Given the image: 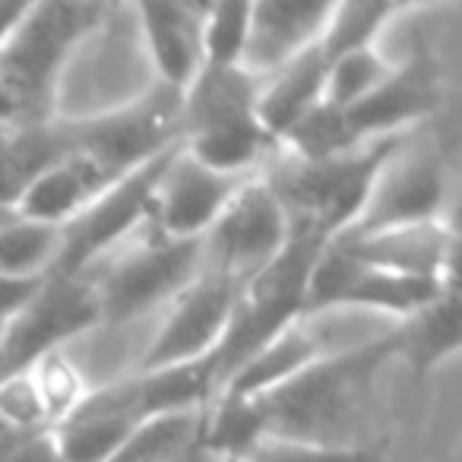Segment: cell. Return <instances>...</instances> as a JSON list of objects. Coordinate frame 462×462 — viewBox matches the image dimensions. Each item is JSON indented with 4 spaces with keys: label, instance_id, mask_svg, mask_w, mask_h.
Masks as SVG:
<instances>
[{
    "label": "cell",
    "instance_id": "1",
    "mask_svg": "<svg viewBox=\"0 0 462 462\" xmlns=\"http://www.w3.org/2000/svg\"><path fill=\"white\" fill-rule=\"evenodd\" d=\"M390 361H396L393 329L314 358L282 386L254 399L263 437L333 449H386L377 377Z\"/></svg>",
    "mask_w": 462,
    "mask_h": 462
},
{
    "label": "cell",
    "instance_id": "2",
    "mask_svg": "<svg viewBox=\"0 0 462 462\" xmlns=\"http://www.w3.org/2000/svg\"><path fill=\"white\" fill-rule=\"evenodd\" d=\"M409 136H380L323 162H301L279 146L257 174L282 209L289 231H314L333 241L352 228L377 171Z\"/></svg>",
    "mask_w": 462,
    "mask_h": 462
},
{
    "label": "cell",
    "instance_id": "3",
    "mask_svg": "<svg viewBox=\"0 0 462 462\" xmlns=\"http://www.w3.org/2000/svg\"><path fill=\"white\" fill-rule=\"evenodd\" d=\"M327 245L329 241L314 235V231H289V241L282 245V251L241 285L222 342L209 355L216 393L260 348L270 346L289 327L304 323L308 279Z\"/></svg>",
    "mask_w": 462,
    "mask_h": 462
},
{
    "label": "cell",
    "instance_id": "4",
    "mask_svg": "<svg viewBox=\"0 0 462 462\" xmlns=\"http://www.w3.org/2000/svg\"><path fill=\"white\" fill-rule=\"evenodd\" d=\"M105 16V4H26L20 23L0 45V83L14 96L20 121H51L67 58Z\"/></svg>",
    "mask_w": 462,
    "mask_h": 462
},
{
    "label": "cell",
    "instance_id": "5",
    "mask_svg": "<svg viewBox=\"0 0 462 462\" xmlns=\"http://www.w3.org/2000/svg\"><path fill=\"white\" fill-rule=\"evenodd\" d=\"M124 254L102 257L96 266V289L102 304V323H127L149 310L171 304L193 276L199 273L203 260V238L199 241H174L165 238L149 225L130 235Z\"/></svg>",
    "mask_w": 462,
    "mask_h": 462
},
{
    "label": "cell",
    "instance_id": "6",
    "mask_svg": "<svg viewBox=\"0 0 462 462\" xmlns=\"http://www.w3.org/2000/svg\"><path fill=\"white\" fill-rule=\"evenodd\" d=\"M67 152L89 159L108 180L180 146V92L152 86L124 108L92 117H60Z\"/></svg>",
    "mask_w": 462,
    "mask_h": 462
},
{
    "label": "cell",
    "instance_id": "7",
    "mask_svg": "<svg viewBox=\"0 0 462 462\" xmlns=\"http://www.w3.org/2000/svg\"><path fill=\"white\" fill-rule=\"evenodd\" d=\"M174 149L117 178L89 206H83L70 222L60 225V251L48 276H73V273L89 270L146 225L155 184H159Z\"/></svg>",
    "mask_w": 462,
    "mask_h": 462
},
{
    "label": "cell",
    "instance_id": "8",
    "mask_svg": "<svg viewBox=\"0 0 462 462\" xmlns=\"http://www.w3.org/2000/svg\"><path fill=\"white\" fill-rule=\"evenodd\" d=\"M102 323L96 273L83 270L73 276H45L26 308L0 329V352L10 377L23 374L39 358L60 352L67 339Z\"/></svg>",
    "mask_w": 462,
    "mask_h": 462
},
{
    "label": "cell",
    "instance_id": "9",
    "mask_svg": "<svg viewBox=\"0 0 462 462\" xmlns=\"http://www.w3.org/2000/svg\"><path fill=\"white\" fill-rule=\"evenodd\" d=\"M447 206V159L440 146H430L421 136H409L377 171L352 228L342 235L421 225L443 218Z\"/></svg>",
    "mask_w": 462,
    "mask_h": 462
},
{
    "label": "cell",
    "instance_id": "10",
    "mask_svg": "<svg viewBox=\"0 0 462 462\" xmlns=\"http://www.w3.org/2000/svg\"><path fill=\"white\" fill-rule=\"evenodd\" d=\"M285 241H289V222L260 174H254L235 193L218 222L203 235L199 266L241 289L282 251Z\"/></svg>",
    "mask_w": 462,
    "mask_h": 462
},
{
    "label": "cell",
    "instance_id": "11",
    "mask_svg": "<svg viewBox=\"0 0 462 462\" xmlns=\"http://www.w3.org/2000/svg\"><path fill=\"white\" fill-rule=\"evenodd\" d=\"M449 282H434V279L396 276V273L374 270L367 263H358L348 257L336 241H329L317 257L314 270L308 279V301H304V320L317 317L333 308H374L396 314L399 320L415 314L418 308L440 295Z\"/></svg>",
    "mask_w": 462,
    "mask_h": 462
},
{
    "label": "cell",
    "instance_id": "12",
    "mask_svg": "<svg viewBox=\"0 0 462 462\" xmlns=\"http://www.w3.org/2000/svg\"><path fill=\"white\" fill-rule=\"evenodd\" d=\"M443 102H447L443 67L434 48L418 39L415 51L402 64H393L383 83L342 115L358 143H371L380 136L411 134V127L430 121L443 108Z\"/></svg>",
    "mask_w": 462,
    "mask_h": 462
},
{
    "label": "cell",
    "instance_id": "13",
    "mask_svg": "<svg viewBox=\"0 0 462 462\" xmlns=\"http://www.w3.org/2000/svg\"><path fill=\"white\" fill-rule=\"evenodd\" d=\"M254 174H222L199 165L184 146L174 149L155 184L149 225L159 235L174 241H199L212 225L218 222L235 193L247 184Z\"/></svg>",
    "mask_w": 462,
    "mask_h": 462
},
{
    "label": "cell",
    "instance_id": "14",
    "mask_svg": "<svg viewBox=\"0 0 462 462\" xmlns=\"http://www.w3.org/2000/svg\"><path fill=\"white\" fill-rule=\"evenodd\" d=\"M235 295H238V285L199 266L193 282L171 301V314H168L165 327L146 348L136 371L187 365V361H199L216 352L225 327H228Z\"/></svg>",
    "mask_w": 462,
    "mask_h": 462
},
{
    "label": "cell",
    "instance_id": "15",
    "mask_svg": "<svg viewBox=\"0 0 462 462\" xmlns=\"http://www.w3.org/2000/svg\"><path fill=\"white\" fill-rule=\"evenodd\" d=\"M333 241L348 257L374 266V270L434 279V282L456 279V247H459V241H456V228L443 218L367 231V235H339Z\"/></svg>",
    "mask_w": 462,
    "mask_h": 462
},
{
    "label": "cell",
    "instance_id": "16",
    "mask_svg": "<svg viewBox=\"0 0 462 462\" xmlns=\"http://www.w3.org/2000/svg\"><path fill=\"white\" fill-rule=\"evenodd\" d=\"M143 421L146 415L140 409V390L136 377L130 374L86 393L70 415L51 430L64 462H108Z\"/></svg>",
    "mask_w": 462,
    "mask_h": 462
},
{
    "label": "cell",
    "instance_id": "17",
    "mask_svg": "<svg viewBox=\"0 0 462 462\" xmlns=\"http://www.w3.org/2000/svg\"><path fill=\"white\" fill-rule=\"evenodd\" d=\"M333 4L317 0H260L251 4V35H247L245 70L254 77L279 70L298 58L301 51L314 48L327 26Z\"/></svg>",
    "mask_w": 462,
    "mask_h": 462
},
{
    "label": "cell",
    "instance_id": "18",
    "mask_svg": "<svg viewBox=\"0 0 462 462\" xmlns=\"http://www.w3.org/2000/svg\"><path fill=\"white\" fill-rule=\"evenodd\" d=\"M136 16L159 86L184 92L203 67L206 4H140Z\"/></svg>",
    "mask_w": 462,
    "mask_h": 462
},
{
    "label": "cell",
    "instance_id": "19",
    "mask_svg": "<svg viewBox=\"0 0 462 462\" xmlns=\"http://www.w3.org/2000/svg\"><path fill=\"white\" fill-rule=\"evenodd\" d=\"M393 339H396V361L409 367L415 383H424L462 346L459 282L447 285L424 308L402 317L399 327L393 329Z\"/></svg>",
    "mask_w": 462,
    "mask_h": 462
},
{
    "label": "cell",
    "instance_id": "20",
    "mask_svg": "<svg viewBox=\"0 0 462 462\" xmlns=\"http://www.w3.org/2000/svg\"><path fill=\"white\" fill-rule=\"evenodd\" d=\"M323 86H327V58L317 45L291 58L279 70L260 77L257 115L266 134L282 143L289 130L323 102Z\"/></svg>",
    "mask_w": 462,
    "mask_h": 462
},
{
    "label": "cell",
    "instance_id": "21",
    "mask_svg": "<svg viewBox=\"0 0 462 462\" xmlns=\"http://www.w3.org/2000/svg\"><path fill=\"white\" fill-rule=\"evenodd\" d=\"M108 180L89 159L77 152H67L60 162H54L45 174L26 187L20 199H16V216L32 218V222L45 225H67L83 206H89L98 193L105 190Z\"/></svg>",
    "mask_w": 462,
    "mask_h": 462
},
{
    "label": "cell",
    "instance_id": "22",
    "mask_svg": "<svg viewBox=\"0 0 462 462\" xmlns=\"http://www.w3.org/2000/svg\"><path fill=\"white\" fill-rule=\"evenodd\" d=\"M323 348L310 329H304V323L289 327L282 336L263 346L251 361L231 374L228 383L216 393V396H235V399H257L263 393L282 386L285 380H291L298 371L310 365L314 358H320Z\"/></svg>",
    "mask_w": 462,
    "mask_h": 462
},
{
    "label": "cell",
    "instance_id": "23",
    "mask_svg": "<svg viewBox=\"0 0 462 462\" xmlns=\"http://www.w3.org/2000/svg\"><path fill=\"white\" fill-rule=\"evenodd\" d=\"M203 411H171L136 424L108 462H180L203 449Z\"/></svg>",
    "mask_w": 462,
    "mask_h": 462
},
{
    "label": "cell",
    "instance_id": "24",
    "mask_svg": "<svg viewBox=\"0 0 462 462\" xmlns=\"http://www.w3.org/2000/svg\"><path fill=\"white\" fill-rule=\"evenodd\" d=\"M402 10V4L393 0H352V4H333L327 16V26L317 42L320 54L329 60L342 58V54L361 51V48H374V39L380 29Z\"/></svg>",
    "mask_w": 462,
    "mask_h": 462
},
{
    "label": "cell",
    "instance_id": "25",
    "mask_svg": "<svg viewBox=\"0 0 462 462\" xmlns=\"http://www.w3.org/2000/svg\"><path fill=\"white\" fill-rule=\"evenodd\" d=\"M60 251V225L10 218L0 228V276L42 279L51 273Z\"/></svg>",
    "mask_w": 462,
    "mask_h": 462
},
{
    "label": "cell",
    "instance_id": "26",
    "mask_svg": "<svg viewBox=\"0 0 462 462\" xmlns=\"http://www.w3.org/2000/svg\"><path fill=\"white\" fill-rule=\"evenodd\" d=\"M279 146L301 162H323L352 152V149L365 146V143H358V136L352 134V127H348L346 115L339 108L320 102L304 121H298L289 130V136Z\"/></svg>",
    "mask_w": 462,
    "mask_h": 462
},
{
    "label": "cell",
    "instance_id": "27",
    "mask_svg": "<svg viewBox=\"0 0 462 462\" xmlns=\"http://www.w3.org/2000/svg\"><path fill=\"white\" fill-rule=\"evenodd\" d=\"M393 64L377 51V48H361V51L342 54V58L327 64V86H323V102L333 108L346 111L367 98L380 83Z\"/></svg>",
    "mask_w": 462,
    "mask_h": 462
},
{
    "label": "cell",
    "instance_id": "28",
    "mask_svg": "<svg viewBox=\"0 0 462 462\" xmlns=\"http://www.w3.org/2000/svg\"><path fill=\"white\" fill-rule=\"evenodd\" d=\"M251 35V4H206L203 67H241Z\"/></svg>",
    "mask_w": 462,
    "mask_h": 462
},
{
    "label": "cell",
    "instance_id": "29",
    "mask_svg": "<svg viewBox=\"0 0 462 462\" xmlns=\"http://www.w3.org/2000/svg\"><path fill=\"white\" fill-rule=\"evenodd\" d=\"M26 374L32 377V386H35V393H39V402H42V409H45L48 428L64 421V418L73 411V405L86 396V386H83L79 371L60 352H51V355H45V358H39Z\"/></svg>",
    "mask_w": 462,
    "mask_h": 462
},
{
    "label": "cell",
    "instance_id": "30",
    "mask_svg": "<svg viewBox=\"0 0 462 462\" xmlns=\"http://www.w3.org/2000/svg\"><path fill=\"white\" fill-rule=\"evenodd\" d=\"M238 462H393V459L386 456V449H333V447H310V443L263 437Z\"/></svg>",
    "mask_w": 462,
    "mask_h": 462
},
{
    "label": "cell",
    "instance_id": "31",
    "mask_svg": "<svg viewBox=\"0 0 462 462\" xmlns=\"http://www.w3.org/2000/svg\"><path fill=\"white\" fill-rule=\"evenodd\" d=\"M0 415L23 430L48 428L45 409H42L39 393H35L32 377L26 371L14 374V377H7L0 383Z\"/></svg>",
    "mask_w": 462,
    "mask_h": 462
},
{
    "label": "cell",
    "instance_id": "32",
    "mask_svg": "<svg viewBox=\"0 0 462 462\" xmlns=\"http://www.w3.org/2000/svg\"><path fill=\"white\" fill-rule=\"evenodd\" d=\"M0 462H64V456L54 440V430L39 428L16 437V443L0 456Z\"/></svg>",
    "mask_w": 462,
    "mask_h": 462
},
{
    "label": "cell",
    "instance_id": "33",
    "mask_svg": "<svg viewBox=\"0 0 462 462\" xmlns=\"http://www.w3.org/2000/svg\"><path fill=\"white\" fill-rule=\"evenodd\" d=\"M45 279V276H42ZM42 279H14V276H0V329L7 327L26 301L35 295V289L42 285Z\"/></svg>",
    "mask_w": 462,
    "mask_h": 462
},
{
    "label": "cell",
    "instance_id": "34",
    "mask_svg": "<svg viewBox=\"0 0 462 462\" xmlns=\"http://www.w3.org/2000/svg\"><path fill=\"white\" fill-rule=\"evenodd\" d=\"M26 4H0V45L7 42V35L14 32V26L20 23Z\"/></svg>",
    "mask_w": 462,
    "mask_h": 462
},
{
    "label": "cell",
    "instance_id": "35",
    "mask_svg": "<svg viewBox=\"0 0 462 462\" xmlns=\"http://www.w3.org/2000/svg\"><path fill=\"white\" fill-rule=\"evenodd\" d=\"M14 121H20V111H16V102L7 92V86L0 83V124H14Z\"/></svg>",
    "mask_w": 462,
    "mask_h": 462
},
{
    "label": "cell",
    "instance_id": "36",
    "mask_svg": "<svg viewBox=\"0 0 462 462\" xmlns=\"http://www.w3.org/2000/svg\"><path fill=\"white\" fill-rule=\"evenodd\" d=\"M20 434H26V430H23V428H16V424H10L7 418L0 415V456H4L10 447H14V443H16V437H20Z\"/></svg>",
    "mask_w": 462,
    "mask_h": 462
},
{
    "label": "cell",
    "instance_id": "37",
    "mask_svg": "<svg viewBox=\"0 0 462 462\" xmlns=\"http://www.w3.org/2000/svg\"><path fill=\"white\" fill-rule=\"evenodd\" d=\"M180 462H218V459H212V456L206 453V449H197V453L187 456V459H180Z\"/></svg>",
    "mask_w": 462,
    "mask_h": 462
},
{
    "label": "cell",
    "instance_id": "38",
    "mask_svg": "<svg viewBox=\"0 0 462 462\" xmlns=\"http://www.w3.org/2000/svg\"><path fill=\"white\" fill-rule=\"evenodd\" d=\"M10 218H16V209H10V206H0V228H4Z\"/></svg>",
    "mask_w": 462,
    "mask_h": 462
},
{
    "label": "cell",
    "instance_id": "39",
    "mask_svg": "<svg viewBox=\"0 0 462 462\" xmlns=\"http://www.w3.org/2000/svg\"><path fill=\"white\" fill-rule=\"evenodd\" d=\"M10 377V371H7V361H4V352H0V383Z\"/></svg>",
    "mask_w": 462,
    "mask_h": 462
}]
</instances>
